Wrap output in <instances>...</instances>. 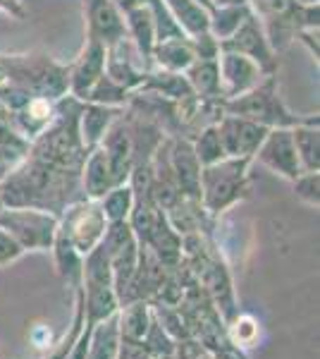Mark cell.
Returning a JSON list of instances; mask_svg holds the SVG:
<instances>
[{
	"mask_svg": "<svg viewBox=\"0 0 320 359\" xmlns=\"http://www.w3.org/2000/svg\"><path fill=\"white\" fill-rule=\"evenodd\" d=\"M86 39L103 43L108 48L118 39L127 36L125 15L113 0H84Z\"/></svg>",
	"mask_w": 320,
	"mask_h": 359,
	"instance_id": "obj_15",
	"label": "cell"
},
{
	"mask_svg": "<svg viewBox=\"0 0 320 359\" xmlns=\"http://www.w3.org/2000/svg\"><path fill=\"white\" fill-rule=\"evenodd\" d=\"M79 189V172H65L25 156L0 180L3 206H36L60 216L62 208L74 201L72 192Z\"/></svg>",
	"mask_w": 320,
	"mask_h": 359,
	"instance_id": "obj_1",
	"label": "cell"
},
{
	"mask_svg": "<svg viewBox=\"0 0 320 359\" xmlns=\"http://www.w3.org/2000/svg\"><path fill=\"white\" fill-rule=\"evenodd\" d=\"M60 228V216L36 206H3L0 230L10 235L22 252H50Z\"/></svg>",
	"mask_w": 320,
	"mask_h": 359,
	"instance_id": "obj_6",
	"label": "cell"
},
{
	"mask_svg": "<svg viewBox=\"0 0 320 359\" xmlns=\"http://www.w3.org/2000/svg\"><path fill=\"white\" fill-rule=\"evenodd\" d=\"M79 187H81V192H84V199H91V201H98L106 192L118 187L101 147L91 149V151L86 154L84 163H81V170H79Z\"/></svg>",
	"mask_w": 320,
	"mask_h": 359,
	"instance_id": "obj_16",
	"label": "cell"
},
{
	"mask_svg": "<svg viewBox=\"0 0 320 359\" xmlns=\"http://www.w3.org/2000/svg\"><path fill=\"white\" fill-rule=\"evenodd\" d=\"M0 15L22 22L27 20V5L22 0H0Z\"/></svg>",
	"mask_w": 320,
	"mask_h": 359,
	"instance_id": "obj_36",
	"label": "cell"
},
{
	"mask_svg": "<svg viewBox=\"0 0 320 359\" xmlns=\"http://www.w3.org/2000/svg\"><path fill=\"white\" fill-rule=\"evenodd\" d=\"M167 163H170L179 196L199 199L201 163L196 161V154L187 137H167Z\"/></svg>",
	"mask_w": 320,
	"mask_h": 359,
	"instance_id": "obj_14",
	"label": "cell"
},
{
	"mask_svg": "<svg viewBox=\"0 0 320 359\" xmlns=\"http://www.w3.org/2000/svg\"><path fill=\"white\" fill-rule=\"evenodd\" d=\"M294 41L304 46L308 50V55H311L318 65V27H301L299 32L294 34Z\"/></svg>",
	"mask_w": 320,
	"mask_h": 359,
	"instance_id": "obj_34",
	"label": "cell"
},
{
	"mask_svg": "<svg viewBox=\"0 0 320 359\" xmlns=\"http://www.w3.org/2000/svg\"><path fill=\"white\" fill-rule=\"evenodd\" d=\"M98 206H101L103 216H106L108 223H127L132 216L134 208V189L130 182L118 184L110 192H106L98 199Z\"/></svg>",
	"mask_w": 320,
	"mask_h": 359,
	"instance_id": "obj_28",
	"label": "cell"
},
{
	"mask_svg": "<svg viewBox=\"0 0 320 359\" xmlns=\"http://www.w3.org/2000/svg\"><path fill=\"white\" fill-rule=\"evenodd\" d=\"M108 221L103 216L98 201L91 199H74L62 208L60 213V233L67 237L81 257L96 249L103 242V237L108 233Z\"/></svg>",
	"mask_w": 320,
	"mask_h": 359,
	"instance_id": "obj_7",
	"label": "cell"
},
{
	"mask_svg": "<svg viewBox=\"0 0 320 359\" xmlns=\"http://www.w3.org/2000/svg\"><path fill=\"white\" fill-rule=\"evenodd\" d=\"M196 3H199L201 8H206V10H211V8H213V0H196Z\"/></svg>",
	"mask_w": 320,
	"mask_h": 359,
	"instance_id": "obj_39",
	"label": "cell"
},
{
	"mask_svg": "<svg viewBox=\"0 0 320 359\" xmlns=\"http://www.w3.org/2000/svg\"><path fill=\"white\" fill-rule=\"evenodd\" d=\"M296 8V0H249V10L253 17L263 20H272V17H280L292 13Z\"/></svg>",
	"mask_w": 320,
	"mask_h": 359,
	"instance_id": "obj_33",
	"label": "cell"
},
{
	"mask_svg": "<svg viewBox=\"0 0 320 359\" xmlns=\"http://www.w3.org/2000/svg\"><path fill=\"white\" fill-rule=\"evenodd\" d=\"M196 60L194 46H191L189 36H177V39H165L158 41L151 50V67L167 69V72H179L184 74L191 62Z\"/></svg>",
	"mask_w": 320,
	"mask_h": 359,
	"instance_id": "obj_19",
	"label": "cell"
},
{
	"mask_svg": "<svg viewBox=\"0 0 320 359\" xmlns=\"http://www.w3.org/2000/svg\"><path fill=\"white\" fill-rule=\"evenodd\" d=\"M162 5L170 10L174 22L187 36L208 32V10L201 8L196 0H162Z\"/></svg>",
	"mask_w": 320,
	"mask_h": 359,
	"instance_id": "obj_27",
	"label": "cell"
},
{
	"mask_svg": "<svg viewBox=\"0 0 320 359\" xmlns=\"http://www.w3.org/2000/svg\"><path fill=\"white\" fill-rule=\"evenodd\" d=\"M125 15V29H127V36L132 39V43L141 50L144 57H148L151 62V50L155 46V27H153V17H151L148 5H139V8L127 10Z\"/></svg>",
	"mask_w": 320,
	"mask_h": 359,
	"instance_id": "obj_23",
	"label": "cell"
},
{
	"mask_svg": "<svg viewBox=\"0 0 320 359\" xmlns=\"http://www.w3.org/2000/svg\"><path fill=\"white\" fill-rule=\"evenodd\" d=\"M115 5L122 10V13H127V10H132V8H139V5H144L146 0H113Z\"/></svg>",
	"mask_w": 320,
	"mask_h": 359,
	"instance_id": "obj_37",
	"label": "cell"
},
{
	"mask_svg": "<svg viewBox=\"0 0 320 359\" xmlns=\"http://www.w3.org/2000/svg\"><path fill=\"white\" fill-rule=\"evenodd\" d=\"M184 79H187L194 96L206 98V101H223V96H220L218 62L215 60H194L184 69Z\"/></svg>",
	"mask_w": 320,
	"mask_h": 359,
	"instance_id": "obj_22",
	"label": "cell"
},
{
	"mask_svg": "<svg viewBox=\"0 0 320 359\" xmlns=\"http://www.w3.org/2000/svg\"><path fill=\"white\" fill-rule=\"evenodd\" d=\"M106 72V46L94 41V39H84L79 55L67 65L69 77V96L84 103L94 84Z\"/></svg>",
	"mask_w": 320,
	"mask_h": 359,
	"instance_id": "obj_13",
	"label": "cell"
},
{
	"mask_svg": "<svg viewBox=\"0 0 320 359\" xmlns=\"http://www.w3.org/2000/svg\"><path fill=\"white\" fill-rule=\"evenodd\" d=\"M220 50L239 53L244 57H249V60H253L265 74H277V53L272 50L270 41H267L263 25L253 15H249L244 20V25L227 41L220 43Z\"/></svg>",
	"mask_w": 320,
	"mask_h": 359,
	"instance_id": "obj_8",
	"label": "cell"
},
{
	"mask_svg": "<svg viewBox=\"0 0 320 359\" xmlns=\"http://www.w3.org/2000/svg\"><path fill=\"white\" fill-rule=\"evenodd\" d=\"M0 74L5 84L17 86L32 96L60 101L69 94L67 65L53 60L48 53H0Z\"/></svg>",
	"mask_w": 320,
	"mask_h": 359,
	"instance_id": "obj_3",
	"label": "cell"
},
{
	"mask_svg": "<svg viewBox=\"0 0 320 359\" xmlns=\"http://www.w3.org/2000/svg\"><path fill=\"white\" fill-rule=\"evenodd\" d=\"M0 84H5V79H3V74H0Z\"/></svg>",
	"mask_w": 320,
	"mask_h": 359,
	"instance_id": "obj_41",
	"label": "cell"
},
{
	"mask_svg": "<svg viewBox=\"0 0 320 359\" xmlns=\"http://www.w3.org/2000/svg\"><path fill=\"white\" fill-rule=\"evenodd\" d=\"M148 69V57L141 55V50L132 43L130 36H122L106 48V74L132 94L141 86Z\"/></svg>",
	"mask_w": 320,
	"mask_h": 359,
	"instance_id": "obj_10",
	"label": "cell"
},
{
	"mask_svg": "<svg viewBox=\"0 0 320 359\" xmlns=\"http://www.w3.org/2000/svg\"><path fill=\"white\" fill-rule=\"evenodd\" d=\"M122 113H125V108H110V106H101V103H81L79 137H81V144H84L86 154L101 144V139L106 137L110 125H113Z\"/></svg>",
	"mask_w": 320,
	"mask_h": 359,
	"instance_id": "obj_17",
	"label": "cell"
},
{
	"mask_svg": "<svg viewBox=\"0 0 320 359\" xmlns=\"http://www.w3.org/2000/svg\"><path fill=\"white\" fill-rule=\"evenodd\" d=\"M130 101H132V91H127L125 86L113 82V79L103 72V77L94 84V89L89 91V96H86L84 103H101V106H110V108H127Z\"/></svg>",
	"mask_w": 320,
	"mask_h": 359,
	"instance_id": "obj_30",
	"label": "cell"
},
{
	"mask_svg": "<svg viewBox=\"0 0 320 359\" xmlns=\"http://www.w3.org/2000/svg\"><path fill=\"white\" fill-rule=\"evenodd\" d=\"M137 91H139V94H151V96L165 98V101H179V98L191 94L184 74L167 72V69H158V67L148 69L141 86H139Z\"/></svg>",
	"mask_w": 320,
	"mask_h": 359,
	"instance_id": "obj_21",
	"label": "cell"
},
{
	"mask_svg": "<svg viewBox=\"0 0 320 359\" xmlns=\"http://www.w3.org/2000/svg\"><path fill=\"white\" fill-rule=\"evenodd\" d=\"M189 142H191V149H194L196 161L201 163V168L213 165V163H218V161L227 158L223 142H220V135H218V127L215 125L201 127L199 132H194V135L189 137Z\"/></svg>",
	"mask_w": 320,
	"mask_h": 359,
	"instance_id": "obj_29",
	"label": "cell"
},
{
	"mask_svg": "<svg viewBox=\"0 0 320 359\" xmlns=\"http://www.w3.org/2000/svg\"><path fill=\"white\" fill-rule=\"evenodd\" d=\"M223 5H249V0H213V8H223Z\"/></svg>",
	"mask_w": 320,
	"mask_h": 359,
	"instance_id": "obj_38",
	"label": "cell"
},
{
	"mask_svg": "<svg viewBox=\"0 0 320 359\" xmlns=\"http://www.w3.org/2000/svg\"><path fill=\"white\" fill-rule=\"evenodd\" d=\"M251 158H223L213 165L201 168L199 201L208 216L230 211L249 192V168Z\"/></svg>",
	"mask_w": 320,
	"mask_h": 359,
	"instance_id": "obj_5",
	"label": "cell"
},
{
	"mask_svg": "<svg viewBox=\"0 0 320 359\" xmlns=\"http://www.w3.org/2000/svg\"><path fill=\"white\" fill-rule=\"evenodd\" d=\"M215 62H218L220 96H223V101L246 94V91H251L256 84H260L267 77L253 60H249V57L239 53H232V50H220Z\"/></svg>",
	"mask_w": 320,
	"mask_h": 359,
	"instance_id": "obj_12",
	"label": "cell"
},
{
	"mask_svg": "<svg viewBox=\"0 0 320 359\" xmlns=\"http://www.w3.org/2000/svg\"><path fill=\"white\" fill-rule=\"evenodd\" d=\"M292 184L296 199L311 208L320 206V172H301L299 177L292 180Z\"/></svg>",
	"mask_w": 320,
	"mask_h": 359,
	"instance_id": "obj_32",
	"label": "cell"
},
{
	"mask_svg": "<svg viewBox=\"0 0 320 359\" xmlns=\"http://www.w3.org/2000/svg\"><path fill=\"white\" fill-rule=\"evenodd\" d=\"M22 254H25V252H22V247L17 245L13 237L5 235L3 230H0V266L15 262V259H20Z\"/></svg>",
	"mask_w": 320,
	"mask_h": 359,
	"instance_id": "obj_35",
	"label": "cell"
},
{
	"mask_svg": "<svg viewBox=\"0 0 320 359\" xmlns=\"http://www.w3.org/2000/svg\"><path fill=\"white\" fill-rule=\"evenodd\" d=\"M218 127L220 142H223L225 156L227 158H251L253 154L258 151L260 142L267 135V127L253 123V120H246L242 115H230L225 113L223 118L215 123Z\"/></svg>",
	"mask_w": 320,
	"mask_h": 359,
	"instance_id": "obj_11",
	"label": "cell"
},
{
	"mask_svg": "<svg viewBox=\"0 0 320 359\" xmlns=\"http://www.w3.org/2000/svg\"><path fill=\"white\" fill-rule=\"evenodd\" d=\"M120 328H118V311L113 316L103 318L91 326L86 359H118L120 357Z\"/></svg>",
	"mask_w": 320,
	"mask_h": 359,
	"instance_id": "obj_20",
	"label": "cell"
},
{
	"mask_svg": "<svg viewBox=\"0 0 320 359\" xmlns=\"http://www.w3.org/2000/svg\"><path fill=\"white\" fill-rule=\"evenodd\" d=\"M292 139L294 149L299 156V163L304 168V172H320V130H318V118L311 123L292 127Z\"/></svg>",
	"mask_w": 320,
	"mask_h": 359,
	"instance_id": "obj_24",
	"label": "cell"
},
{
	"mask_svg": "<svg viewBox=\"0 0 320 359\" xmlns=\"http://www.w3.org/2000/svg\"><path fill=\"white\" fill-rule=\"evenodd\" d=\"M151 17H153V27H155V43L165 41V39H177V36H187V34L179 29V25L174 22V17L170 15V10L162 5V0H146Z\"/></svg>",
	"mask_w": 320,
	"mask_h": 359,
	"instance_id": "obj_31",
	"label": "cell"
},
{
	"mask_svg": "<svg viewBox=\"0 0 320 359\" xmlns=\"http://www.w3.org/2000/svg\"><path fill=\"white\" fill-rule=\"evenodd\" d=\"M225 113L230 115H242L246 120L275 130V127H296L316 120L318 115H299L289 111L287 103L282 101L280 89H277V74H267L260 84H256L246 94L223 101Z\"/></svg>",
	"mask_w": 320,
	"mask_h": 359,
	"instance_id": "obj_4",
	"label": "cell"
},
{
	"mask_svg": "<svg viewBox=\"0 0 320 359\" xmlns=\"http://www.w3.org/2000/svg\"><path fill=\"white\" fill-rule=\"evenodd\" d=\"M153 316L144 299H134V302L122 304L118 309V328H120V340L122 345H144V340L148 338L151 328H153Z\"/></svg>",
	"mask_w": 320,
	"mask_h": 359,
	"instance_id": "obj_18",
	"label": "cell"
},
{
	"mask_svg": "<svg viewBox=\"0 0 320 359\" xmlns=\"http://www.w3.org/2000/svg\"><path fill=\"white\" fill-rule=\"evenodd\" d=\"M0 208H3V201H0Z\"/></svg>",
	"mask_w": 320,
	"mask_h": 359,
	"instance_id": "obj_42",
	"label": "cell"
},
{
	"mask_svg": "<svg viewBox=\"0 0 320 359\" xmlns=\"http://www.w3.org/2000/svg\"><path fill=\"white\" fill-rule=\"evenodd\" d=\"M299 5H318V0H296Z\"/></svg>",
	"mask_w": 320,
	"mask_h": 359,
	"instance_id": "obj_40",
	"label": "cell"
},
{
	"mask_svg": "<svg viewBox=\"0 0 320 359\" xmlns=\"http://www.w3.org/2000/svg\"><path fill=\"white\" fill-rule=\"evenodd\" d=\"M253 161H258V163L265 165L270 172L280 175L282 180H289V182L304 172V168L299 163V156H296V149H294L292 127L267 130L258 151L253 154Z\"/></svg>",
	"mask_w": 320,
	"mask_h": 359,
	"instance_id": "obj_9",
	"label": "cell"
},
{
	"mask_svg": "<svg viewBox=\"0 0 320 359\" xmlns=\"http://www.w3.org/2000/svg\"><path fill=\"white\" fill-rule=\"evenodd\" d=\"M81 101L62 96L55 103V118L41 135L29 144V156L41 163L65 172H79L86 158V149L79 137Z\"/></svg>",
	"mask_w": 320,
	"mask_h": 359,
	"instance_id": "obj_2",
	"label": "cell"
},
{
	"mask_svg": "<svg viewBox=\"0 0 320 359\" xmlns=\"http://www.w3.org/2000/svg\"><path fill=\"white\" fill-rule=\"evenodd\" d=\"M50 252H53V257H55L57 276H60L69 287L79 290L81 287V264H84V257H81L77 249L69 245V240L60 233V228H57V235H55V242H53V247H50Z\"/></svg>",
	"mask_w": 320,
	"mask_h": 359,
	"instance_id": "obj_25",
	"label": "cell"
},
{
	"mask_svg": "<svg viewBox=\"0 0 320 359\" xmlns=\"http://www.w3.org/2000/svg\"><path fill=\"white\" fill-rule=\"evenodd\" d=\"M249 15H251L249 5H223V8H211L208 10V32H211L213 39H218V43H223L244 25V20H246Z\"/></svg>",
	"mask_w": 320,
	"mask_h": 359,
	"instance_id": "obj_26",
	"label": "cell"
}]
</instances>
